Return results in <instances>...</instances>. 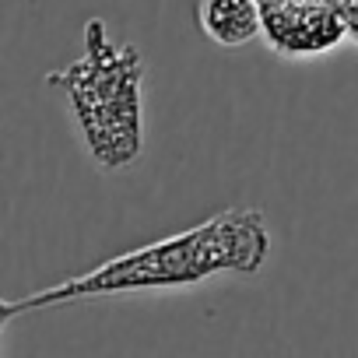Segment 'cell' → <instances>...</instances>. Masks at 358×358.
Segmentation results:
<instances>
[{"label": "cell", "instance_id": "cell-2", "mask_svg": "<svg viewBox=\"0 0 358 358\" xmlns=\"http://www.w3.org/2000/svg\"><path fill=\"white\" fill-rule=\"evenodd\" d=\"M67 95L88 155L102 169H127L144 148V60L134 46H116L99 18L85 29V53L46 74Z\"/></svg>", "mask_w": 358, "mask_h": 358}, {"label": "cell", "instance_id": "cell-3", "mask_svg": "<svg viewBox=\"0 0 358 358\" xmlns=\"http://www.w3.org/2000/svg\"><path fill=\"white\" fill-rule=\"evenodd\" d=\"M348 29L337 0H264V36L278 53H323Z\"/></svg>", "mask_w": 358, "mask_h": 358}, {"label": "cell", "instance_id": "cell-1", "mask_svg": "<svg viewBox=\"0 0 358 358\" xmlns=\"http://www.w3.org/2000/svg\"><path fill=\"white\" fill-rule=\"evenodd\" d=\"M267 250H271V236L264 215L253 208H232L183 236L113 257L81 278H71L64 285H53L25 299H8L0 306V323L8 327L18 313H36V309L116 295V292L187 288L215 274H257L267 260Z\"/></svg>", "mask_w": 358, "mask_h": 358}, {"label": "cell", "instance_id": "cell-4", "mask_svg": "<svg viewBox=\"0 0 358 358\" xmlns=\"http://www.w3.org/2000/svg\"><path fill=\"white\" fill-rule=\"evenodd\" d=\"M201 29L225 50H236L264 32V0H201Z\"/></svg>", "mask_w": 358, "mask_h": 358}]
</instances>
